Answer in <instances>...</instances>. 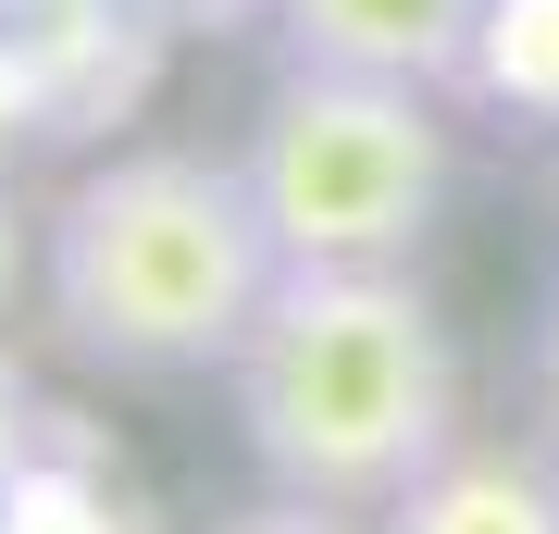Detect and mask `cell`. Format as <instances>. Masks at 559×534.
<instances>
[{"label": "cell", "instance_id": "7c38bea8", "mask_svg": "<svg viewBox=\"0 0 559 534\" xmlns=\"http://www.w3.org/2000/svg\"><path fill=\"white\" fill-rule=\"evenodd\" d=\"M212 534H373V522H360V510H323V497H261V510H237V522H212Z\"/></svg>", "mask_w": 559, "mask_h": 534}, {"label": "cell", "instance_id": "8992f818", "mask_svg": "<svg viewBox=\"0 0 559 534\" xmlns=\"http://www.w3.org/2000/svg\"><path fill=\"white\" fill-rule=\"evenodd\" d=\"M373 534H559V448L547 436H460L373 510Z\"/></svg>", "mask_w": 559, "mask_h": 534}, {"label": "cell", "instance_id": "7a4b0ae2", "mask_svg": "<svg viewBox=\"0 0 559 534\" xmlns=\"http://www.w3.org/2000/svg\"><path fill=\"white\" fill-rule=\"evenodd\" d=\"M224 397L261 485L373 522L460 448V336L411 261H286Z\"/></svg>", "mask_w": 559, "mask_h": 534}, {"label": "cell", "instance_id": "9a60e30c", "mask_svg": "<svg viewBox=\"0 0 559 534\" xmlns=\"http://www.w3.org/2000/svg\"><path fill=\"white\" fill-rule=\"evenodd\" d=\"M547 212H559V162H547Z\"/></svg>", "mask_w": 559, "mask_h": 534}, {"label": "cell", "instance_id": "3957f363", "mask_svg": "<svg viewBox=\"0 0 559 534\" xmlns=\"http://www.w3.org/2000/svg\"><path fill=\"white\" fill-rule=\"evenodd\" d=\"M237 162H249V199L286 261H411L448 224L460 124H448V87L286 62L261 87Z\"/></svg>", "mask_w": 559, "mask_h": 534}, {"label": "cell", "instance_id": "52a82bcc", "mask_svg": "<svg viewBox=\"0 0 559 534\" xmlns=\"http://www.w3.org/2000/svg\"><path fill=\"white\" fill-rule=\"evenodd\" d=\"M0 534H175V522H162L150 497H138V485L112 473L100 423L50 411V436H38V460H25L13 485H0Z\"/></svg>", "mask_w": 559, "mask_h": 534}, {"label": "cell", "instance_id": "5bb4252c", "mask_svg": "<svg viewBox=\"0 0 559 534\" xmlns=\"http://www.w3.org/2000/svg\"><path fill=\"white\" fill-rule=\"evenodd\" d=\"M175 38H249V25H274V0H150Z\"/></svg>", "mask_w": 559, "mask_h": 534}, {"label": "cell", "instance_id": "9c48e42d", "mask_svg": "<svg viewBox=\"0 0 559 534\" xmlns=\"http://www.w3.org/2000/svg\"><path fill=\"white\" fill-rule=\"evenodd\" d=\"M38 150H50V87H38V62H25L13 13H0V187H13Z\"/></svg>", "mask_w": 559, "mask_h": 534}, {"label": "cell", "instance_id": "277c9868", "mask_svg": "<svg viewBox=\"0 0 559 534\" xmlns=\"http://www.w3.org/2000/svg\"><path fill=\"white\" fill-rule=\"evenodd\" d=\"M13 38L50 87V150H124V124L162 87V62L187 50L150 0H25Z\"/></svg>", "mask_w": 559, "mask_h": 534}, {"label": "cell", "instance_id": "8fae6325", "mask_svg": "<svg viewBox=\"0 0 559 534\" xmlns=\"http://www.w3.org/2000/svg\"><path fill=\"white\" fill-rule=\"evenodd\" d=\"M522 411H535V436L559 448V274L535 298V323H522Z\"/></svg>", "mask_w": 559, "mask_h": 534}, {"label": "cell", "instance_id": "2e32d148", "mask_svg": "<svg viewBox=\"0 0 559 534\" xmlns=\"http://www.w3.org/2000/svg\"><path fill=\"white\" fill-rule=\"evenodd\" d=\"M0 13H25V0H0Z\"/></svg>", "mask_w": 559, "mask_h": 534}, {"label": "cell", "instance_id": "6da1fadb", "mask_svg": "<svg viewBox=\"0 0 559 534\" xmlns=\"http://www.w3.org/2000/svg\"><path fill=\"white\" fill-rule=\"evenodd\" d=\"M286 249L249 199L237 150H87V175L38 212V311L112 385L237 373Z\"/></svg>", "mask_w": 559, "mask_h": 534}, {"label": "cell", "instance_id": "4fadbf2b", "mask_svg": "<svg viewBox=\"0 0 559 534\" xmlns=\"http://www.w3.org/2000/svg\"><path fill=\"white\" fill-rule=\"evenodd\" d=\"M25 286H38V212L0 187V323H13V298H25Z\"/></svg>", "mask_w": 559, "mask_h": 534}, {"label": "cell", "instance_id": "5b68a950", "mask_svg": "<svg viewBox=\"0 0 559 534\" xmlns=\"http://www.w3.org/2000/svg\"><path fill=\"white\" fill-rule=\"evenodd\" d=\"M473 25H485V0H274L286 62L399 75V87H448V99L473 75Z\"/></svg>", "mask_w": 559, "mask_h": 534}, {"label": "cell", "instance_id": "30bf717a", "mask_svg": "<svg viewBox=\"0 0 559 534\" xmlns=\"http://www.w3.org/2000/svg\"><path fill=\"white\" fill-rule=\"evenodd\" d=\"M38 436H50V397H38V373L13 360V336H0V485L38 460Z\"/></svg>", "mask_w": 559, "mask_h": 534}, {"label": "cell", "instance_id": "ba28073f", "mask_svg": "<svg viewBox=\"0 0 559 534\" xmlns=\"http://www.w3.org/2000/svg\"><path fill=\"white\" fill-rule=\"evenodd\" d=\"M460 99H473V112L535 124V138H559V0H485Z\"/></svg>", "mask_w": 559, "mask_h": 534}]
</instances>
